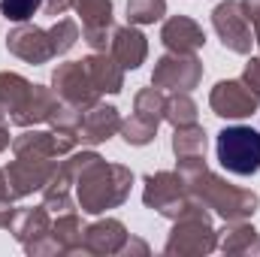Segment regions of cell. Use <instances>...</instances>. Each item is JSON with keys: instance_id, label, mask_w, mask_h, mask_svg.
Wrapping results in <instances>:
<instances>
[{"instance_id": "f546056e", "label": "cell", "mask_w": 260, "mask_h": 257, "mask_svg": "<svg viewBox=\"0 0 260 257\" xmlns=\"http://www.w3.org/2000/svg\"><path fill=\"white\" fill-rule=\"evenodd\" d=\"M118 133H121V139L127 145H148L157 136V124H151V121H145L139 115H130V118H121V130Z\"/></svg>"}, {"instance_id": "484cf974", "label": "cell", "mask_w": 260, "mask_h": 257, "mask_svg": "<svg viewBox=\"0 0 260 257\" xmlns=\"http://www.w3.org/2000/svg\"><path fill=\"white\" fill-rule=\"evenodd\" d=\"M164 112H167V94L160 88L151 85V88L136 91V97H133V115H139V118H145L151 124H160Z\"/></svg>"}, {"instance_id": "4316f807", "label": "cell", "mask_w": 260, "mask_h": 257, "mask_svg": "<svg viewBox=\"0 0 260 257\" xmlns=\"http://www.w3.org/2000/svg\"><path fill=\"white\" fill-rule=\"evenodd\" d=\"M164 121H170L173 127H182V124H194L197 121V103L188 91H173L167 97V112H164Z\"/></svg>"}, {"instance_id": "3957f363", "label": "cell", "mask_w": 260, "mask_h": 257, "mask_svg": "<svg viewBox=\"0 0 260 257\" xmlns=\"http://www.w3.org/2000/svg\"><path fill=\"white\" fill-rule=\"evenodd\" d=\"M218 248V230L212 227V215L203 203H194L185 215L173 221V230L164 242L167 257H203Z\"/></svg>"}, {"instance_id": "7c38bea8", "label": "cell", "mask_w": 260, "mask_h": 257, "mask_svg": "<svg viewBox=\"0 0 260 257\" xmlns=\"http://www.w3.org/2000/svg\"><path fill=\"white\" fill-rule=\"evenodd\" d=\"M82 18V40L94 52H106L112 37V0H73Z\"/></svg>"}, {"instance_id": "5b68a950", "label": "cell", "mask_w": 260, "mask_h": 257, "mask_svg": "<svg viewBox=\"0 0 260 257\" xmlns=\"http://www.w3.org/2000/svg\"><path fill=\"white\" fill-rule=\"evenodd\" d=\"M142 203L148 209H154L157 215L176 221L179 215H185L197 200L191 197L185 179L179 170H160V173H151L145 176V188H142Z\"/></svg>"}, {"instance_id": "9c48e42d", "label": "cell", "mask_w": 260, "mask_h": 257, "mask_svg": "<svg viewBox=\"0 0 260 257\" xmlns=\"http://www.w3.org/2000/svg\"><path fill=\"white\" fill-rule=\"evenodd\" d=\"M203 79V61L194 55H179V52H167L164 58H157L154 73H151V85L160 91H194Z\"/></svg>"}, {"instance_id": "ac0fdd59", "label": "cell", "mask_w": 260, "mask_h": 257, "mask_svg": "<svg viewBox=\"0 0 260 257\" xmlns=\"http://www.w3.org/2000/svg\"><path fill=\"white\" fill-rule=\"evenodd\" d=\"M9 233L15 236V242L21 248L34 245L37 239L49 236L52 233V215L46 206H30V209H18L12 224H9Z\"/></svg>"}, {"instance_id": "9a60e30c", "label": "cell", "mask_w": 260, "mask_h": 257, "mask_svg": "<svg viewBox=\"0 0 260 257\" xmlns=\"http://www.w3.org/2000/svg\"><path fill=\"white\" fill-rule=\"evenodd\" d=\"M127 239H130L127 227L118 218H100V221H94V224L85 227L82 254H94V257L121 254V248H124Z\"/></svg>"}, {"instance_id": "4dcf8cb0", "label": "cell", "mask_w": 260, "mask_h": 257, "mask_svg": "<svg viewBox=\"0 0 260 257\" xmlns=\"http://www.w3.org/2000/svg\"><path fill=\"white\" fill-rule=\"evenodd\" d=\"M43 6V0H0V15L6 21H15V24H24L34 18V12Z\"/></svg>"}, {"instance_id": "603a6c76", "label": "cell", "mask_w": 260, "mask_h": 257, "mask_svg": "<svg viewBox=\"0 0 260 257\" xmlns=\"http://www.w3.org/2000/svg\"><path fill=\"white\" fill-rule=\"evenodd\" d=\"M52 239L61 245L64 254H76L82 251V239H85V224L82 218L70 209V212H61L55 221H52Z\"/></svg>"}, {"instance_id": "6da1fadb", "label": "cell", "mask_w": 260, "mask_h": 257, "mask_svg": "<svg viewBox=\"0 0 260 257\" xmlns=\"http://www.w3.org/2000/svg\"><path fill=\"white\" fill-rule=\"evenodd\" d=\"M58 167L73 182L79 209L88 215L118 209L133 188V170L124 164H106L97 151H70Z\"/></svg>"}, {"instance_id": "cb8c5ba5", "label": "cell", "mask_w": 260, "mask_h": 257, "mask_svg": "<svg viewBox=\"0 0 260 257\" xmlns=\"http://www.w3.org/2000/svg\"><path fill=\"white\" fill-rule=\"evenodd\" d=\"M43 206L49 209V212H70L76 203H73V182L67 179L64 173H61V167H55V173H52V179L46 182V188H43Z\"/></svg>"}, {"instance_id": "d590c367", "label": "cell", "mask_w": 260, "mask_h": 257, "mask_svg": "<svg viewBox=\"0 0 260 257\" xmlns=\"http://www.w3.org/2000/svg\"><path fill=\"white\" fill-rule=\"evenodd\" d=\"M121 254H148V245L142 239H133L130 236L127 242H124V248H121Z\"/></svg>"}, {"instance_id": "1f68e13d", "label": "cell", "mask_w": 260, "mask_h": 257, "mask_svg": "<svg viewBox=\"0 0 260 257\" xmlns=\"http://www.w3.org/2000/svg\"><path fill=\"white\" fill-rule=\"evenodd\" d=\"M242 82L251 88V94L260 100V58H251V61L245 64V70H242Z\"/></svg>"}, {"instance_id": "8fae6325", "label": "cell", "mask_w": 260, "mask_h": 257, "mask_svg": "<svg viewBox=\"0 0 260 257\" xmlns=\"http://www.w3.org/2000/svg\"><path fill=\"white\" fill-rule=\"evenodd\" d=\"M55 160H34V157H15L3 167L6 173V188H9V200H21L30 197L34 191H43L46 182L55 173Z\"/></svg>"}, {"instance_id": "d4e9b609", "label": "cell", "mask_w": 260, "mask_h": 257, "mask_svg": "<svg viewBox=\"0 0 260 257\" xmlns=\"http://www.w3.org/2000/svg\"><path fill=\"white\" fill-rule=\"evenodd\" d=\"M206 130L200 127V124H182V127L173 130V154H176V160L179 157H200V154H206Z\"/></svg>"}, {"instance_id": "8d00e7d4", "label": "cell", "mask_w": 260, "mask_h": 257, "mask_svg": "<svg viewBox=\"0 0 260 257\" xmlns=\"http://www.w3.org/2000/svg\"><path fill=\"white\" fill-rule=\"evenodd\" d=\"M9 148V127H6V118L0 115V154Z\"/></svg>"}, {"instance_id": "f1b7e54d", "label": "cell", "mask_w": 260, "mask_h": 257, "mask_svg": "<svg viewBox=\"0 0 260 257\" xmlns=\"http://www.w3.org/2000/svg\"><path fill=\"white\" fill-rule=\"evenodd\" d=\"M49 40H52V52L55 58L67 55L76 43H79V24L73 18H58L52 27H49Z\"/></svg>"}, {"instance_id": "e575fe53", "label": "cell", "mask_w": 260, "mask_h": 257, "mask_svg": "<svg viewBox=\"0 0 260 257\" xmlns=\"http://www.w3.org/2000/svg\"><path fill=\"white\" fill-rule=\"evenodd\" d=\"M73 6V0H43V9H46V15H64L67 9Z\"/></svg>"}, {"instance_id": "30bf717a", "label": "cell", "mask_w": 260, "mask_h": 257, "mask_svg": "<svg viewBox=\"0 0 260 257\" xmlns=\"http://www.w3.org/2000/svg\"><path fill=\"white\" fill-rule=\"evenodd\" d=\"M209 106L218 118L242 121V118H251L257 112L260 100L251 94V88L242 79H221L209 94Z\"/></svg>"}, {"instance_id": "7402d4cb", "label": "cell", "mask_w": 260, "mask_h": 257, "mask_svg": "<svg viewBox=\"0 0 260 257\" xmlns=\"http://www.w3.org/2000/svg\"><path fill=\"white\" fill-rule=\"evenodd\" d=\"M30 94H34V82H27V79L18 76V73H9V70L0 73V115H3V118L12 121V118L27 106Z\"/></svg>"}, {"instance_id": "4fadbf2b", "label": "cell", "mask_w": 260, "mask_h": 257, "mask_svg": "<svg viewBox=\"0 0 260 257\" xmlns=\"http://www.w3.org/2000/svg\"><path fill=\"white\" fill-rule=\"evenodd\" d=\"M6 49H9L15 58H21L24 64H34V67L46 64V61L55 58L49 30H43V27H37V24H30V21L15 24V27L6 34Z\"/></svg>"}, {"instance_id": "83f0119b", "label": "cell", "mask_w": 260, "mask_h": 257, "mask_svg": "<svg viewBox=\"0 0 260 257\" xmlns=\"http://www.w3.org/2000/svg\"><path fill=\"white\" fill-rule=\"evenodd\" d=\"M167 15V0H127V21L142 27L154 24Z\"/></svg>"}, {"instance_id": "e0dca14e", "label": "cell", "mask_w": 260, "mask_h": 257, "mask_svg": "<svg viewBox=\"0 0 260 257\" xmlns=\"http://www.w3.org/2000/svg\"><path fill=\"white\" fill-rule=\"evenodd\" d=\"M160 43L167 46V52L194 55V52H200L206 46V30L188 15H173L160 27Z\"/></svg>"}, {"instance_id": "44dd1931", "label": "cell", "mask_w": 260, "mask_h": 257, "mask_svg": "<svg viewBox=\"0 0 260 257\" xmlns=\"http://www.w3.org/2000/svg\"><path fill=\"white\" fill-rule=\"evenodd\" d=\"M58 106H61V97H58L52 88H46V85H34V94H30L27 106L12 118V124H15V127L49 124V118H52V112H55Z\"/></svg>"}, {"instance_id": "52a82bcc", "label": "cell", "mask_w": 260, "mask_h": 257, "mask_svg": "<svg viewBox=\"0 0 260 257\" xmlns=\"http://www.w3.org/2000/svg\"><path fill=\"white\" fill-rule=\"evenodd\" d=\"M212 27L221 40L224 49H230L233 55H248L251 46H254V37H251V21L242 9L239 0H221L215 9H212Z\"/></svg>"}, {"instance_id": "74e56055", "label": "cell", "mask_w": 260, "mask_h": 257, "mask_svg": "<svg viewBox=\"0 0 260 257\" xmlns=\"http://www.w3.org/2000/svg\"><path fill=\"white\" fill-rule=\"evenodd\" d=\"M0 197H9V188H6V173L0 170Z\"/></svg>"}, {"instance_id": "7a4b0ae2", "label": "cell", "mask_w": 260, "mask_h": 257, "mask_svg": "<svg viewBox=\"0 0 260 257\" xmlns=\"http://www.w3.org/2000/svg\"><path fill=\"white\" fill-rule=\"evenodd\" d=\"M176 170L182 173L188 191L197 203H203L209 212H215L221 221H248L260 206V197L248 188L230 185L218 173L209 170L206 154L200 157H179Z\"/></svg>"}, {"instance_id": "277c9868", "label": "cell", "mask_w": 260, "mask_h": 257, "mask_svg": "<svg viewBox=\"0 0 260 257\" xmlns=\"http://www.w3.org/2000/svg\"><path fill=\"white\" fill-rule=\"evenodd\" d=\"M218 164L233 176H254L260 173V130L233 124L224 127L215 139Z\"/></svg>"}, {"instance_id": "836d02e7", "label": "cell", "mask_w": 260, "mask_h": 257, "mask_svg": "<svg viewBox=\"0 0 260 257\" xmlns=\"http://www.w3.org/2000/svg\"><path fill=\"white\" fill-rule=\"evenodd\" d=\"M15 212H18V209L12 206V200H9V197H0V230H9Z\"/></svg>"}, {"instance_id": "ba28073f", "label": "cell", "mask_w": 260, "mask_h": 257, "mask_svg": "<svg viewBox=\"0 0 260 257\" xmlns=\"http://www.w3.org/2000/svg\"><path fill=\"white\" fill-rule=\"evenodd\" d=\"M52 91L64 100L67 106L85 112L88 106H94L100 100V91L94 88L91 76L82 61H67V64H58L55 73H52Z\"/></svg>"}, {"instance_id": "2e32d148", "label": "cell", "mask_w": 260, "mask_h": 257, "mask_svg": "<svg viewBox=\"0 0 260 257\" xmlns=\"http://www.w3.org/2000/svg\"><path fill=\"white\" fill-rule=\"evenodd\" d=\"M109 55L121 64V70H139L148 58V40L136 24L112 27L109 37Z\"/></svg>"}, {"instance_id": "d6986e66", "label": "cell", "mask_w": 260, "mask_h": 257, "mask_svg": "<svg viewBox=\"0 0 260 257\" xmlns=\"http://www.w3.org/2000/svg\"><path fill=\"white\" fill-rule=\"evenodd\" d=\"M82 64H85L91 82H94V88L100 94H121V88H124V70H121V64L112 55L91 52L88 58H82Z\"/></svg>"}, {"instance_id": "5bb4252c", "label": "cell", "mask_w": 260, "mask_h": 257, "mask_svg": "<svg viewBox=\"0 0 260 257\" xmlns=\"http://www.w3.org/2000/svg\"><path fill=\"white\" fill-rule=\"evenodd\" d=\"M118 130H121V115H118V109L97 100L94 106H88V109L82 112V121H79L76 136H79V145H103V142H109Z\"/></svg>"}, {"instance_id": "d6a6232c", "label": "cell", "mask_w": 260, "mask_h": 257, "mask_svg": "<svg viewBox=\"0 0 260 257\" xmlns=\"http://www.w3.org/2000/svg\"><path fill=\"white\" fill-rule=\"evenodd\" d=\"M239 3H242V9L248 15L251 27H254V46L260 49V0H239Z\"/></svg>"}, {"instance_id": "8992f818", "label": "cell", "mask_w": 260, "mask_h": 257, "mask_svg": "<svg viewBox=\"0 0 260 257\" xmlns=\"http://www.w3.org/2000/svg\"><path fill=\"white\" fill-rule=\"evenodd\" d=\"M79 136L73 130H37L24 127L12 139V154L15 157H34V160H55L61 154L76 151Z\"/></svg>"}, {"instance_id": "ffe728a7", "label": "cell", "mask_w": 260, "mask_h": 257, "mask_svg": "<svg viewBox=\"0 0 260 257\" xmlns=\"http://www.w3.org/2000/svg\"><path fill=\"white\" fill-rule=\"evenodd\" d=\"M218 248L224 254L260 257V233L248 221H224V230H218Z\"/></svg>"}]
</instances>
